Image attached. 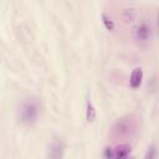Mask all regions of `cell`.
I'll use <instances>...</instances> for the list:
<instances>
[{
  "label": "cell",
  "mask_w": 159,
  "mask_h": 159,
  "mask_svg": "<svg viewBox=\"0 0 159 159\" xmlns=\"http://www.w3.org/2000/svg\"><path fill=\"white\" fill-rule=\"evenodd\" d=\"M134 37L139 43H145L152 37V27L148 22L140 21L134 27Z\"/></svg>",
  "instance_id": "7a4b0ae2"
},
{
  "label": "cell",
  "mask_w": 159,
  "mask_h": 159,
  "mask_svg": "<svg viewBox=\"0 0 159 159\" xmlns=\"http://www.w3.org/2000/svg\"><path fill=\"white\" fill-rule=\"evenodd\" d=\"M103 22H104V25H106V27H107L108 30H112V29L114 27V25H113V22L111 21V19H108L106 15H103Z\"/></svg>",
  "instance_id": "9c48e42d"
},
{
  "label": "cell",
  "mask_w": 159,
  "mask_h": 159,
  "mask_svg": "<svg viewBox=\"0 0 159 159\" xmlns=\"http://www.w3.org/2000/svg\"><path fill=\"white\" fill-rule=\"evenodd\" d=\"M63 152H65V143L61 139L55 138L48 148V159H62Z\"/></svg>",
  "instance_id": "3957f363"
},
{
  "label": "cell",
  "mask_w": 159,
  "mask_h": 159,
  "mask_svg": "<svg viewBox=\"0 0 159 159\" xmlns=\"http://www.w3.org/2000/svg\"><path fill=\"white\" fill-rule=\"evenodd\" d=\"M39 117V104L36 101H25L19 109V118L25 124H34Z\"/></svg>",
  "instance_id": "6da1fadb"
},
{
  "label": "cell",
  "mask_w": 159,
  "mask_h": 159,
  "mask_svg": "<svg viewBox=\"0 0 159 159\" xmlns=\"http://www.w3.org/2000/svg\"><path fill=\"white\" fill-rule=\"evenodd\" d=\"M130 145L127 143H122L118 144L114 149H113V158L114 159H127L128 155L130 154Z\"/></svg>",
  "instance_id": "5b68a950"
},
{
  "label": "cell",
  "mask_w": 159,
  "mask_h": 159,
  "mask_svg": "<svg viewBox=\"0 0 159 159\" xmlns=\"http://www.w3.org/2000/svg\"><path fill=\"white\" fill-rule=\"evenodd\" d=\"M94 118H96V109L93 108L92 103L88 102L87 103V120L88 122H93Z\"/></svg>",
  "instance_id": "52a82bcc"
},
{
  "label": "cell",
  "mask_w": 159,
  "mask_h": 159,
  "mask_svg": "<svg viewBox=\"0 0 159 159\" xmlns=\"http://www.w3.org/2000/svg\"><path fill=\"white\" fill-rule=\"evenodd\" d=\"M142 82H143V70L140 67H135L130 73L129 84L132 88H138L140 87Z\"/></svg>",
  "instance_id": "8992f818"
},
{
  "label": "cell",
  "mask_w": 159,
  "mask_h": 159,
  "mask_svg": "<svg viewBox=\"0 0 159 159\" xmlns=\"http://www.w3.org/2000/svg\"><path fill=\"white\" fill-rule=\"evenodd\" d=\"M145 159H157V149L154 147H152L150 149H148Z\"/></svg>",
  "instance_id": "ba28073f"
},
{
  "label": "cell",
  "mask_w": 159,
  "mask_h": 159,
  "mask_svg": "<svg viewBox=\"0 0 159 159\" xmlns=\"http://www.w3.org/2000/svg\"><path fill=\"white\" fill-rule=\"evenodd\" d=\"M104 154H106V158L107 159H112L113 158V149L112 148H106Z\"/></svg>",
  "instance_id": "30bf717a"
},
{
  "label": "cell",
  "mask_w": 159,
  "mask_h": 159,
  "mask_svg": "<svg viewBox=\"0 0 159 159\" xmlns=\"http://www.w3.org/2000/svg\"><path fill=\"white\" fill-rule=\"evenodd\" d=\"M132 129H133V124H132V122L128 120V119H120V120H118V122L114 124V127H113L114 133H117V134H119V135H125V134H128Z\"/></svg>",
  "instance_id": "277c9868"
}]
</instances>
